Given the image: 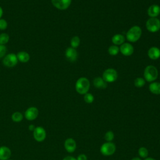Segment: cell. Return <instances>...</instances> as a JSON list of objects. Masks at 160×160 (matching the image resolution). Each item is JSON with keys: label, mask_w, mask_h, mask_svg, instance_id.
Masks as SVG:
<instances>
[{"label": "cell", "mask_w": 160, "mask_h": 160, "mask_svg": "<svg viewBox=\"0 0 160 160\" xmlns=\"http://www.w3.org/2000/svg\"><path fill=\"white\" fill-rule=\"evenodd\" d=\"M90 88L89 81L84 77L79 78L75 84V89L79 94H85L87 93Z\"/></svg>", "instance_id": "1"}, {"label": "cell", "mask_w": 160, "mask_h": 160, "mask_svg": "<svg viewBox=\"0 0 160 160\" xmlns=\"http://www.w3.org/2000/svg\"><path fill=\"white\" fill-rule=\"evenodd\" d=\"M142 34L141 28L138 26L131 27L126 33V37L128 41L135 42L139 39Z\"/></svg>", "instance_id": "2"}, {"label": "cell", "mask_w": 160, "mask_h": 160, "mask_svg": "<svg viewBox=\"0 0 160 160\" xmlns=\"http://www.w3.org/2000/svg\"><path fill=\"white\" fill-rule=\"evenodd\" d=\"M158 76V69L152 65H149L146 67L144 71V78L148 82H153Z\"/></svg>", "instance_id": "3"}, {"label": "cell", "mask_w": 160, "mask_h": 160, "mask_svg": "<svg viewBox=\"0 0 160 160\" xmlns=\"http://www.w3.org/2000/svg\"><path fill=\"white\" fill-rule=\"evenodd\" d=\"M116 149L115 144L112 142H106L100 147V152L104 156H110L112 155Z\"/></svg>", "instance_id": "4"}, {"label": "cell", "mask_w": 160, "mask_h": 160, "mask_svg": "<svg viewBox=\"0 0 160 160\" xmlns=\"http://www.w3.org/2000/svg\"><path fill=\"white\" fill-rule=\"evenodd\" d=\"M148 31L151 32H156L160 29V20L157 18H150L146 23Z\"/></svg>", "instance_id": "5"}, {"label": "cell", "mask_w": 160, "mask_h": 160, "mask_svg": "<svg viewBox=\"0 0 160 160\" xmlns=\"http://www.w3.org/2000/svg\"><path fill=\"white\" fill-rule=\"evenodd\" d=\"M102 79L106 82H113L118 79V72L112 68L107 69L102 73Z\"/></svg>", "instance_id": "6"}, {"label": "cell", "mask_w": 160, "mask_h": 160, "mask_svg": "<svg viewBox=\"0 0 160 160\" xmlns=\"http://www.w3.org/2000/svg\"><path fill=\"white\" fill-rule=\"evenodd\" d=\"M18 62L16 54L14 53H9L6 55L2 59V64L8 68H13Z\"/></svg>", "instance_id": "7"}, {"label": "cell", "mask_w": 160, "mask_h": 160, "mask_svg": "<svg viewBox=\"0 0 160 160\" xmlns=\"http://www.w3.org/2000/svg\"><path fill=\"white\" fill-rule=\"evenodd\" d=\"M33 138L38 142H42L46 138V132L41 126L36 127L33 131Z\"/></svg>", "instance_id": "8"}, {"label": "cell", "mask_w": 160, "mask_h": 160, "mask_svg": "<svg viewBox=\"0 0 160 160\" xmlns=\"http://www.w3.org/2000/svg\"><path fill=\"white\" fill-rule=\"evenodd\" d=\"M39 114V110L37 108L32 106L28 108L24 112L25 118L28 121H33L37 118Z\"/></svg>", "instance_id": "9"}, {"label": "cell", "mask_w": 160, "mask_h": 160, "mask_svg": "<svg viewBox=\"0 0 160 160\" xmlns=\"http://www.w3.org/2000/svg\"><path fill=\"white\" fill-rule=\"evenodd\" d=\"M52 5L60 10L68 9L71 3V0H51Z\"/></svg>", "instance_id": "10"}, {"label": "cell", "mask_w": 160, "mask_h": 160, "mask_svg": "<svg viewBox=\"0 0 160 160\" xmlns=\"http://www.w3.org/2000/svg\"><path fill=\"white\" fill-rule=\"evenodd\" d=\"M64 146L67 152H68L69 153H72L74 152L76 149L77 144L76 141L74 139L69 138L65 140Z\"/></svg>", "instance_id": "11"}, {"label": "cell", "mask_w": 160, "mask_h": 160, "mask_svg": "<svg viewBox=\"0 0 160 160\" xmlns=\"http://www.w3.org/2000/svg\"><path fill=\"white\" fill-rule=\"evenodd\" d=\"M65 56L69 62H74L76 61L78 58V52L75 48L72 47H69L66 49Z\"/></svg>", "instance_id": "12"}, {"label": "cell", "mask_w": 160, "mask_h": 160, "mask_svg": "<svg viewBox=\"0 0 160 160\" xmlns=\"http://www.w3.org/2000/svg\"><path fill=\"white\" fill-rule=\"evenodd\" d=\"M119 51L124 56H129L132 54L134 52V48L130 43L125 42L121 45Z\"/></svg>", "instance_id": "13"}, {"label": "cell", "mask_w": 160, "mask_h": 160, "mask_svg": "<svg viewBox=\"0 0 160 160\" xmlns=\"http://www.w3.org/2000/svg\"><path fill=\"white\" fill-rule=\"evenodd\" d=\"M148 55L151 59H158L160 58V49L158 47L152 46L149 49Z\"/></svg>", "instance_id": "14"}, {"label": "cell", "mask_w": 160, "mask_h": 160, "mask_svg": "<svg viewBox=\"0 0 160 160\" xmlns=\"http://www.w3.org/2000/svg\"><path fill=\"white\" fill-rule=\"evenodd\" d=\"M11 156V149L5 146L0 147V160L9 159Z\"/></svg>", "instance_id": "15"}, {"label": "cell", "mask_w": 160, "mask_h": 160, "mask_svg": "<svg viewBox=\"0 0 160 160\" xmlns=\"http://www.w3.org/2000/svg\"><path fill=\"white\" fill-rule=\"evenodd\" d=\"M160 14V6L152 4L148 9V14L151 18H156Z\"/></svg>", "instance_id": "16"}, {"label": "cell", "mask_w": 160, "mask_h": 160, "mask_svg": "<svg viewBox=\"0 0 160 160\" xmlns=\"http://www.w3.org/2000/svg\"><path fill=\"white\" fill-rule=\"evenodd\" d=\"M93 85L98 89H105L107 88V82L101 77H96L93 80Z\"/></svg>", "instance_id": "17"}, {"label": "cell", "mask_w": 160, "mask_h": 160, "mask_svg": "<svg viewBox=\"0 0 160 160\" xmlns=\"http://www.w3.org/2000/svg\"><path fill=\"white\" fill-rule=\"evenodd\" d=\"M149 89L154 94H160V82H152L149 86Z\"/></svg>", "instance_id": "18"}, {"label": "cell", "mask_w": 160, "mask_h": 160, "mask_svg": "<svg viewBox=\"0 0 160 160\" xmlns=\"http://www.w3.org/2000/svg\"><path fill=\"white\" fill-rule=\"evenodd\" d=\"M16 56L18 61L21 62H27L30 59L29 54L26 51H20L16 54Z\"/></svg>", "instance_id": "19"}, {"label": "cell", "mask_w": 160, "mask_h": 160, "mask_svg": "<svg viewBox=\"0 0 160 160\" xmlns=\"http://www.w3.org/2000/svg\"><path fill=\"white\" fill-rule=\"evenodd\" d=\"M124 40H125L124 37L122 34H115L112 38V42L116 46L121 45L122 44L124 43Z\"/></svg>", "instance_id": "20"}, {"label": "cell", "mask_w": 160, "mask_h": 160, "mask_svg": "<svg viewBox=\"0 0 160 160\" xmlns=\"http://www.w3.org/2000/svg\"><path fill=\"white\" fill-rule=\"evenodd\" d=\"M11 119L15 122H19L23 119V115L21 112L16 111L12 113L11 115Z\"/></svg>", "instance_id": "21"}, {"label": "cell", "mask_w": 160, "mask_h": 160, "mask_svg": "<svg viewBox=\"0 0 160 160\" xmlns=\"http://www.w3.org/2000/svg\"><path fill=\"white\" fill-rule=\"evenodd\" d=\"M148 154H149V152H148V150L145 147H141L139 148L138 149V154L140 158H146L148 156Z\"/></svg>", "instance_id": "22"}, {"label": "cell", "mask_w": 160, "mask_h": 160, "mask_svg": "<svg viewBox=\"0 0 160 160\" xmlns=\"http://www.w3.org/2000/svg\"><path fill=\"white\" fill-rule=\"evenodd\" d=\"M80 44V39L78 36H75L72 37L71 39V47L73 48H76L79 46Z\"/></svg>", "instance_id": "23"}, {"label": "cell", "mask_w": 160, "mask_h": 160, "mask_svg": "<svg viewBox=\"0 0 160 160\" xmlns=\"http://www.w3.org/2000/svg\"><path fill=\"white\" fill-rule=\"evenodd\" d=\"M119 51V48L116 45H112L108 48V52L111 56H116L118 54Z\"/></svg>", "instance_id": "24"}, {"label": "cell", "mask_w": 160, "mask_h": 160, "mask_svg": "<svg viewBox=\"0 0 160 160\" xmlns=\"http://www.w3.org/2000/svg\"><path fill=\"white\" fill-rule=\"evenodd\" d=\"M134 84L136 88H142L145 84V80L142 78H137L134 81Z\"/></svg>", "instance_id": "25"}, {"label": "cell", "mask_w": 160, "mask_h": 160, "mask_svg": "<svg viewBox=\"0 0 160 160\" xmlns=\"http://www.w3.org/2000/svg\"><path fill=\"white\" fill-rule=\"evenodd\" d=\"M9 40V36L6 33H1L0 34V44L5 45L8 42Z\"/></svg>", "instance_id": "26"}, {"label": "cell", "mask_w": 160, "mask_h": 160, "mask_svg": "<svg viewBox=\"0 0 160 160\" xmlns=\"http://www.w3.org/2000/svg\"><path fill=\"white\" fill-rule=\"evenodd\" d=\"M104 138L106 142H112L114 138V132L112 131H108L105 133Z\"/></svg>", "instance_id": "27"}, {"label": "cell", "mask_w": 160, "mask_h": 160, "mask_svg": "<svg viewBox=\"0 0 160 160\" xmlns=\"http://www.w3.org/2000/svg\"><path fill=\"white\" fill-rule=\"evenodd\" d=\"M84 95V101L86 103L91 104V103H92L94 101V96H93V95L92 94L87 92V93H86Z\"/></svg>", "instance_id": "28"}, {"label": "cell", "mask_w": 160, "mask_h": 160, "mask_svg": "<svg viewBox=\"0 0 160 160\" xmlns=\"http://www.w3.org/2000/svg\"><path fill=\"white\" fill-rule=\"evenodd\" d=\"M7 52V49L5 45L0 44V59L4 58Z\"/></svg>", "instance_id": "29"}, {"label": "cell", "mask_w": 160, "mask_h": 160, "mask_svg": "<svg viewBox=\"0 0 160 160\" xmlns=\"http://www.w3.org/2000/svg\"><path fill=\"white\" fill-rule=\"evenodd\" d=\"M8 27V22L4 19H0V30H5Z\"/></svg>", "instance_id": "30"}, {"label": "cell", "mask_w": 160, "mask_h": 160, "mask_svg": "<svg viewBox=\"0 0 160 160\" xmlns=\"http://www.w3.org/2000/svg\"><path fill=\"white\" fill-rule=\"evenodd\" d=\"M76 159L77 160H87L88 158H87L86 154H79L78 156Z\"/></svg>", "instance_id": "31"}, {"label": "cell", "mask_w": 160, "mask_h": 160, "mask_svg": "<svg viewBox=\"0 0 160 160\" xmlns=\"http://www.w3.org/2000/svg\"><path fill=\"white\" fill-rule=\"evenodd\" d=\"M62 160H77L76 158H75L74 157H72L71 156H68L64 157Z\"/></svg>", "instance_id": "32"}, {"label": "cell", "mask_w": 160, "mask_h": 160, "mask_svg": "<svg viewBox=\"0 0 160 160\" xmlns=\"http://www.w3.org/2000/svg\"><path fill=\"white\" fill-rule=\"evenodd\" d=\"M35 126L33 125V124H30L29 126V127H28V129H29V131H34V129H35Z\"/></svg>", "instance_id": "33"}, {"label": "cell", "mask_w": 160, "mask_h": 160, "mask_svg": "<svg viewBox=\"0 0 160 160\" xmlns=\"http://www.w3.org/2000/svg\"><path fill=\"white\" fill-rule=\"evenodd\" d=\"M2 14H3V11H2V8L0 6V19H1V17H2Z\"/></svg>", "instance_id": "34"}, {"label": "cell", "mask_w": 160, "mask_h": 160, "mask_svg": "<svg viewBox=\"0 0 160 160\" xmlns=\"http://www.w3.org/2000/svg\"><path fill=\"white\" fill-rule=\"evenodd\" d=\"M144 160H156L155 159L152 158H150V157H147L146 158H145Z\"/></svg>", "instance_id": "35"}, {"label": "cell", "mask_w": 160, "mask_h": 160, "mask_svg": "<svg viewBox=\"0 0 160 160\" xmlns=\"http://www.w3.org/2000/svg\"><path fill=\"white\" fill-rule=\"evenodd\" d=\"M131 160H141V159L139 157H135V158H133L132 159H131Z\"/></svg>", "instance_id": "36"}, {"label": "cell", "mask_w": 160, "mask_h": 160, "mask_svg": "<svg viewBox=\"0 0 160 160\" xmlns=\"http://www.w3.org/2000/svg\"><path fill=\"white\" fill-rule=\"evenodd\" d=\"M7 160H12V159H7Z\"/></svg>", "instance_id": "37"}, {"label": "cell", "mask_w": 160, "mask_h": 160, "mask_svg": "<svg viewBox=\"0 0 160 160\" xmlns=\"http://www.w3.org/2000/svg\"><path fill=\"white\" fill-rule=\"evenodd\" d=\"M159 143H160V141H159Z\"/></svg>", "instance_id": "38"}]
</instances>
